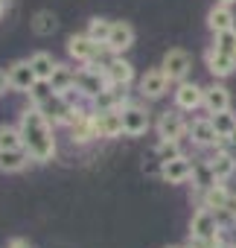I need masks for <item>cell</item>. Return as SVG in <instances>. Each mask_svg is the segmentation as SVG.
Returning a JSON list of instances; mask_svg holds the SVG:
<instances>
[{"mask_svg": "<svg viewBox=\"0 0 236 248\" xmlns=\"http://www.w3.org/2000/svg\"><path fill=\"white\" fill-rule=\"evenodd\" d=\"M108 32H111V21H105V18H90V24H88V35H90L93 41L105 44V41H108Z\"/></svg>", "mask_w": 236, "mask_h": 248, "instance_id": "cell-29", "label": "cell"}, {"mask_svg": "<svg viewBox=\"0 0 236 248\" xmlns=\"http://www.w3.org/2000/svg\"><path fill=\"white\" fill-rule=\"evenodd\" d=\"M190 236H204V239H216L219 236V216L207 204L192 213V219H190Z\"/></svg>", "mask_w": 236, "mask_h": 248, "instance_id": "cell-7", "label": "cell"}, {"mask_svg": "<svg viewBox=\"0 0 236 248\" xmlns=\"http://www.w3.org/2000/svg\"><path fill=\"white\" fill-rule=\"evenodd\" d=\"M213 47L236 59V30H224V32H216V44H213Z\"/></svg>", "mask_w": 236, "mask_h": 248, "instance_id": "cell-31", "label": "cell"}, {"mask_svg": "<svg viewBox=\"0 0 236 248\" xmlns=\"http://www.w3.org/2000/svg\"><path fill=\"white\" fill-rule=\"evenodd\" d=\"M230 143H233V146H236V132H233V135H230Z\"/></svg>", "mask_w": 236, "mask_h": 248, "instance_id": "cell-39", "label": "cell"}, {"mask_svg": "<svg viewBox=\"0 0 236 248\" xmlns=\"http://www.w3.org/2000/svg\"><path fill=\"white\" fill-rule=\"evenodd\" d=\"M38 108L47 114V120L53 123V126H70V120H73V114H76V108L67 102V96H64V93H56V91H53Z\"/></svg>", "mask_w": 236, "mask_h": 248, "instance_id": "cell-3", "label": "cell"}, {"mask_svg": "<svg viewBox=\"0 0 236 248\" xmlns=\"http://www.w3.org/2000/svg\"><path fill=\"white\" fill-rule=\"evenodd\" d=\"M219 213H227L230 219H236V196H233V193L227 196V202H224V207H221Z\"/></svg>", "mask_w": 236, "mask_h": 248, "instance_id": "cell-33", "label": "cell"}, {"mask_svg": "<svg viewBox=\"0 0 236 248\" xmlns=\"http://www.w3.org/2000/svg\"><path fill=\"white\" fill-rule=\"evenodd\" d=\"M190 178H192L195 190H201V193H204V190H210V187L219 181V178H216V172H213V167H210V161H195V164H192V175H190Z\"/></svg>", "mask_w": 236, "mask_h": 248, "instance_id": "cell-21", "label": "cell"}, {"mask_svg": "<svg viewBox=\"0 0 236 248\" xmlns=\"http://www.w3.org/2000/svg\"><path fill=\"white\" fill-rule=\"evenodd\" d=\"M56 27H59V18H56L50 9H41V12H35V15H32V32H35V35L47 38V35H53V32H56Z\"/></svg>", "mask_w": 236, "mask_h": 248, "instance_id": "cell-24", "label": "cell"}, {"mask_svg": "<svg viewBox=\"0 0 236 248\" xmlns=\"http://www.w3.org/2000/svg\"><path fill=\"white\" fill-rule=\"evenodd\" d=\"M6 73H9V85H12V91H21V93H30L32 85L38 82V76H35L30 59H27V62H15Z\"/></svg>", "mask_w": 236, "mask_h": 248, "instance_id": "cell-11", "label": "cell"}, {"mask_svg": "<svg viewBox=\"0 0 236 248\" xmlns=\"http://www.w3.org/2000/svg\"><path fill=\"white\" fill-rule=\"evenodd\" d=\"M169 88V76L163 73V67H155V70H146V76L140 79V96L146 99H161Z\"/></svg>", "mask_w": 236, "mask_h": 248, "instance_id": "cell-12", "label": "cell"}, {"mask_svg": "<svg viewBox=\"0 0 236 248\" xmlns=\"http://www.w3.org/2000/svg\"><path fill=\"white\" fill-rule=\"evenodd\" d=\"M120 114H123V129H126L129 138H140V135H146L149 126H152V123H149V111L140 108V105H134V102L120 105Z\"/></svg>", "mask_w": 236, "mask_h": 248, "instance_id": "cell-5", "label": "cell"}, {"mask_svg": "<svg viewBox=\"0 0 236 248\" xmlns=\"http://www.w3.org/2000/svg\"><path fill=\"white\" fill-rule=\"evenodd\" d=\"M175 105L181 111H195L198 105H204V88H198L195 82H178L175 88Z\"/></svg>", "mask_w": 236, "mask_h": 248, "instance_id": "cell-13", "label": "cell"}, {"mask_svg": "<svg viewBox=\"0 0 236 248\" xmlns=\"http://www.w3.org/2000/svg\"><path fill=\"white\" fill-rule=\"evenodd\" d=\"M155 158H158L161 164H166V161H172V158H181L178 140H163V138H161V143L155 146Z\"/></svg>", "mask_w": 236, "mask_h": 248, "instance_id": "cell-30", "label": "cell"}, {"mask_svg": "<svg viewBox=\"0 0 236 248\" xmlns=\"http://www.w3.org/2000/svg\"><path fill=\"white\" fill-rule=\"evenodd\" d=\"M158 135L163 140H181L184 135H190V126L184 123V117L178 111H163L158 120Z\"/></svg>", "mask_w": 236, "mask_h": 248, "instance_id": "cell-10", "label": "cell"}, {"mask_svg": "<svg viewBox=\"0 0 236 248\" xmlns=\"http://www.w3.org/2000/svg\"><path fill=\"white\" fill-rule=\"evenodd\" d=\"M0 149H24V135L15 126H0Z\"/></svg>", "mask_w": 236, "mask_h": 248, "instance_id": "cell-28", "label": "cell"}, {"mask_svg": "<svg viewBox=\"0 0 236 248\" xmlns=\"http://www.w3.org/2000/svg\"><path fill=\"white\" fill-rule=\"evenodd\" d=\"M204 108H207V114L227 111V108H230V91H227L224 85H210V88H204Z\"/></svg>", "mask_w": 236, "mask_h": 248, "instance_id": "cell-18", "label": "cell"}, {"mask_svg": "<svg viewBox=\"0 0 236 248\" xmlns=\"http://www.w3.org/2000/svg\"><path fill=\"white\" fill-rule=\"evenodd\" d=\"M219 3H227V6H230V3H236V0H219Z\"/></svg>", "mask_w": 236, "mask_h": 248, "instance_id": "cell-38", "label": "cell"}, {"mask_svg": "<svg viewBox=\"0 0 236 248\" xmlns=\"http://www.w3.org/2000/svg\"><path fill=\"white\" fill-rule=\"evenodd\" d=\"M210 167H213V172H216L219 181H227L236 172V155L233 152H216L210 158Z\"/></svg>", "mask_w": 236, "mask_h": 248, "instance_id": "cell-22", "label": "cell"}, {"mask_svg": "<svg viewBox=\"0 0 236 248\" xmlns=\"http://www.w3.org/2000/svg\"><path fill=\"white\" fill-rule=\"evenodd\" d=\"M102 47H105V44L93 41L88 32H85V35H70V38H67V53H70V59L82 62V64H93V62L102 56Z\"/></svg>", "mask_w": 236, "mask_h": 248, "instance_id": "cell-4", "label": "cell"}, {"mask_svg": "<svg viewBox=\"0 0 236 248\" xmlns=\"http://www.w3.org/2000/svg\"><path fill=\"white\" fill-rule=\"evenodd\" d=\"M108 88H111V82H108V76H105V67H102V70H96V67H82V70H76V91H79L82 96L93 99V96L105 93Z\"/></svg>", "mask_w": 236, "mask_h": 248, "instance_id": "cell-2", "label": "cell"}, {"mask_svg": "<svg viewBox=\"0 0 236 248\" xmlns=\"http://www.w3.org/2000/svg\"><path fill=\"white\" fill-rule=\"evenodd\" d=\"M163 73L169 76V82H184L187 79V73H190V67H192V59H190V53L187 50H181V47H175V50H169L166 56H163Z\"/></svg>", "mask_w": 236, "mask_h": 248, "instance_id": "cell-6", "label": "cell"}, {"mask_svg": "<svg viewBox=\"0 0 236 248\" xmlns=\"http://www.w3.org/2000/svg\"><path fill=\"white\" fill-rule=\"evenodd\" d=\"M30 64H32V70H35V76H38V82H50V76L56 73V67H59V62L50 56V53H35L32 59H30Z\"/></svg>", "mask_w": 236, "mask_h": 248, "instance_id": "cell-23", "label": "cell"}, {"mask_svg": "<svg viewBox=\"0 0 236 248\" xmlns=\"http://www.w3.org/2000/svg\"><path fill=\"white\" fill-rule=\"evenodd\" d=\"M204 62H207V70H210L216 79H224V76H230V73L236 70V59L227 56V53H221V50H216V47L207 50Z\"/></svg>", "mask_w": 236, "mask_h": 248, "instance_id": "cell-16", "label": "cell"}, {"mask_svg": "<svg viewBox=\"0 0 236 248\" xmlns=\"http://www.w3.org/2000/svg\"><path fill=\"white\" fill-rule=\"evenodd\" d=\"M105 76H108V82H111L114 88H126V85H132V79H134V67H132L126 59H111V62L105 64Z\"/></svg>", "mask_w": 236, "mask_h": 248, "instance_id": "cell-17", "label": "cell"}, {"mask_svg": "<svg viewBox=\"0 0 236 248\" xmlns=\"http://www.w3.org/2000/svg\"><path fill=\"white\" fill-rule=\"evenodd\" d=\"M210 120H213V126H216L219 138H221V140H230V135L236 132V114H230V108H227V111L210 114Z\"/></svg>", "mask_w": 236, "mask_h": 248, "instance_id": "cell-25", "label": "cell"}, {"mask_svg": "<svg viewBox=\"0 0 236 248\" xmlns=\"http://www.w3.org/2000/svg\"><path fill=\"white\" fill-rule=\"evenodd\" d=\"M30 161L27 149H0V172H21Z\"/></svg>", "mask_w": 236, "mask_h": 248, "instance_id": "cell-19", "label": "cell"}, {"mask_svg": "<svg viewBox=\"0 0 236 248\" xmlns=\"http://www.w3.org/2000/svg\"><path fill=\"white\" fill-rule=\"evenodd\" d=\"M219 245V236L216 239H204V236H190V245L187 248H216Z\"/></svg>", "mask_w": 236, "mask_h": 248, "instance_id": "cell-32", "label": "cell"}, {"mask_svg": "<svg viewBox=\"0 0 236 248\" xmlns=\"http://www.w3.org/2000/svg\"><path fill=\"white\" fill-rule=\"evenodd\" d=\"M134 44V30L123 21H117L111 24V32H108V41H105V50L114 53V56H123L129 47Z\"/></svg>", "mask_w": 236, "mask_h": 248, "instance_id": "cell-9", "label": "cell"}, {"mask_svg": "<svg viewBox=\"0 0 236 248\" xmlns=\"http://www.w3.org/2000/svg\"><path fill=\"white\" fill-rule=\"evenodd\" d=\"M190 140L195 146H216L221 138H219V132H216L210 117H198V120L190 123Z\"/></svg>", "mask_w": 236, "mask_h": 248, "instance_id": "cell-14", "label": "cell"}, {"mask_svg": "<svg viewBox=\"0 0 236 248\" xmlns=\"http://www.w3.org/2000/svg\"><path fill=\"white\" fill-rule=\"evenodd\" d=\"M233 12H230V6L227 3H219V6H213L210 12H207V27H210V32H224V30H233Z\"/></svg>", "mask_w": 236, "mask_h": 248, "instance_id": "cell-20", "label": "cell"}, {"mask_svg": "<svg viewBox=\"0 0 236 248\" xmlns=\"http://www.w3.org/2000/svg\"><path fill=\"white\" fill-rule=\"evenodd\" d=\"M93 114H96V129H99V138H108V140H114V138L126 135V129H123V114H120V108H108V111H93Z\"/></svg>", "mask_w": 236, "mask_h": 248, "instance_id": "cell-8", "label": "cell"}, {"mask_svg": "<svg viewBox=\"0 0 236 248\" xmlns=\"http://www.w3.org/2000/svg\"><path fill=\"white\" fill-rule=\"evenodd\" d=\"M18 129L24 135V149L30 152L32 161L47 164L56 155V138H53V123L47 120V114L38 105H30L21 111V123Z\"/></svg>", "mask_w": 236, "mask_h": 248, "instance_id": "cell-1", "label": "cell"}, {"mask_svg": "<svg viewBox=\"0 0 236 248\" xmlns=\"http://www.w3.org/2000/svg\"><path fill=\"white\" fill-rule=\"evenodd\" d=\"M169 248H187V245H169Z\"/></svg>", "mask_w": 236, "mask_h": 248, "instance_id": "cell-40", "label": "cell"}, {"mask_svg": "<svg viewBox=\"0 0 236 248\" xmlns=\"http://www.w3.org/2000/svg\"><path fill=\"white\" fill-rule=\"evenodd\" d=\"M190 175H192V164L181 155V158H172V161H166V164H161V178L166 181V184H184V181H190Z\"/></svg>", "mask_w": 236, "mask_h": 248, "instance_id": "cell-15", "label": "cell"}, {"mask_svg": "<svg viewBox=\"0 0 236 248\" xmlns=\"http://www.w3.org/2000/svg\"><path fill=\"white\" fill-rule=\"evenodd\" d=\"M227 196H230V193H227V187H224L221 181H216V184H213L210 190H204V204H207L210 210L216 207V213H219V210L224 207V202H227Z\"/></svg>", "mask_w": 236, "mask_h": 248, "instance_id": "cell-27", "label": "cell"}, {"mask_svg": "<svg viewBox=\"0 0 236 248\" xmlns=\"http://www.w3.org/2000/svg\"><path fill=\"white\" fill-rule=\"evenodd\" d=\"M216 248H233V245H227V242H219V245H216Z\"/></svg>", "mask_w": 236, "mask_h": 248, "instance_id": "cell-37", "label": "cell"}, {"mask_svg": "<svg viewBox=\"0 0 236 248\" xmlns=\"http://www.w3.org/2000/svg\"><path fill=\"white\" fill-rule=\"evenodd\" d=\"M6 248H30V242H27V239H12Z\"/></svg>", "mask_w": 236, "mask_h": 248, "instance_id": "cell-35", "label": "cell"}, {"mask_svg": "<svg viewBox=\"0 0 236 248\" xmlns=\"http://www.w3.org/2000/svg\"><path fill=\"white\" fill-rule=\"evenodd\" d=\"M12 85H9V73L6 70H0V93H6Z\"/></svg>", "mask_w": 236, "mask_h": 248, "instance_id": "cell-34", "label": "cell"}, {"mask_svg": "<svg viewBox=\"0 0 236 248\" xmlns=\"http://www.w3.org/2000/svg\"><path fill=\"white\" fill-rule=\"evenodd\" d=\"M50 88H53L56 93H67L70 88H76V73H73L70 67L59 64V67H56V73L50 76Z\"/></svg>", "mask_w": 236, "mask_h": 248, "instance_id": "cell-26", "label": "cell"}, {"mask_svg": "<svg viewBox=\"0 0 236 248\" xmlns=\"http://www.w3.org/2000/svg\"><path fill=\"white\" fill-rule=\"evenodd\" d=\"M3 12H6V0H0V18H3Z\"/></svg>", "mask_w": 236, "mask_h": 248, "instance_id": "cell-36", "label": "cell"}]
</instances>
